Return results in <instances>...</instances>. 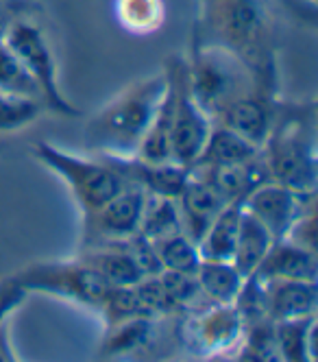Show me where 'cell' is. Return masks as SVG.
Wrapping results in <instances>:
<instances>
[{
    "label": "cell",
    "mask_w": 318,
    "mask_h": 362,
    "mask_svg": "<svg viewBox=\"0 0 318 362\" xmlns=\"http://www.w3.org/2000/svg\"><path fill=\"white\" fill-rule=\"evenodd\" d=\"M168 90V76H153L120 94L88 124V142L107 158H136Z\"/></svg>",
    "instance_id": "obj_1"
},
{
    "label": "cell",
    "mask_w": 318,
    "mask_h": 362,
    "mask_svg": "<svg viewBox=\"0 0 318 362\" xmlns=\"http://www.w3.org/2000/svg\"><path fill=\"white\" fill-rule=\"evenodd\" d=\"M33 155L46 168L66 181L86 216L96 212L100 205H105L122 188H126V181L107 158L94 162L66 153L64 148L52 146L48 142H37L33 146Z\"/></svg>",
    "instance_id": "obj_2"
},
{
    "label": "cell",
    "mask_w": 318,
    "mask_h": 362,
    "mask_svg": "<svg viewBox=\"0 0 318 362\" xmlns=\"http://www.w3.org/2000/svg\"><path fill=\"white\" fill-rule=\"evenodd\" d=\"M16 281L26 293L40 291L46 295L64 297L98 310L102 308L105 299H107L112 291V284L83 260L35 264L24 269L16 277Z\"/></svg>",
    "instance_id": "obj_3"
},
{
    "label": "cell",
    "mask_w": 318,
    "mask_h": 362,
    "mask_svg": "<svg viewBox=\"0 0 318 362\" xmlns=\"http://www.w3.org/2000/svg\"><path fill=\"white\" fill-rule=\"evenodd\" d=\"M264 151V164L269 168L271 181L295 192H316V153L314 140L299 124H285L271 134Z\"/></svg>",
    "instance_id": "obj_4"
},
{
    "label": "cell",
    "mask_w": 318,
    "mask_h": 362,
    "mask_svg": "<svg viewBox=\"0 0 318 362\" xmlns=\"http://www.w3.org/2000/svg\"><path fill=\"white\" fill-rule=\"evenodd\" d=\"M3 42L13 50V55L31 72L35 83L40 86L44 105L64 116H78V110L72 107L64 98L57 86V66L52 59V53L46 44L42 31L29 22H18L7 27Z\"/></svg>",
    "instance_id": "obj_5"
},
{
    "label": "cell",
    "mask_w": 318,
    "mask_h": 362,
    "mask_svg": "<svg viewBox=\"0 0 318 362\" xmlns=\"http://www.w3.org/2000/svg\"><path fill=\"white\" fill-rule=\"evenodd\" d=\"M211 118L201 110L188 88V74L177 70V103L170 124V160L192 168L207 144Z\"/></svg>",
    "instance_id": "obj_6"
},
{
    "label": "cell",
    "mask_w": 318,
    "mask_h": 362,
    "mask_svg": "<svg viewBox=\"0 0 318 362\" xmlns=\"http://www.w3.org/2000/svg\"><path fill=\"white\" fill-rule=\"evenodd\" d=\"M146 192L126 186L105 205L86 216V240L94 247L118 245L140 231Z\"/></svg>",
    "instance_id": "obj_7"
},
{
    "label": "cell",
    "mask_w": 318,
    "mask_h": 362,
    "mask_svg": "<svg viewBox=\"0 0 318 362\" xmlns=\"http://www.w3.org/2000/svg\"><path fill=\"white\" fill-rule=\"evenodd\" d=\"M312 205L314 194L295 192L275 181L257 186L242 199V208L266 227L275 240H283Z\"/></svg>",
    "instance_id": "obj_8"
},
{
    "label": "cell",
    "mask_w": 318,
    "mask_h": 362,
    "mask_svg": "<svg viewBox=\"0 0 318 362\" xmlns=\"http://www.w3.org/2000/svg\"><path fill=\"white\" fill-rule=\"evenodd\" d=\"M240 86L242 74L237 72L233 62L214 55L201 57L192 76H188L192 98L209 118L214 114H223L229 103L240 98Z\"/></svg>",
    "instance_id": "obj_9"
},
{
    "label": "cell",
    "mask_w": 318,
    "mask_h": 362,
    "mask_svg": "<svg viewBox=\"0 0 318 362\" xmlns=\"http://www.w3.org/2000/svg\"><path fill=\"white\" fill-rule=\"evenodd\" d=\"M245 323L233 305H209L194 313L185 334L201 354H218L242 339Z\"/></svg>",
    "instance_id": "obj_10"
},
{
    "label": "cell",
    "mask_w": 318,
    "mask_h": 362,
    "mask_svg": "<svg viewBox=\"0 0 318 362\" xmlns=\"http://www.w3.org/2000/svg\"><path fill=\"white\" fill-rule=\"evenodd\" d=\"M177 205H179L183 234H188L199 245L207 227L220 214L227 201L211 188L205 179L190 173L188 184L183 186L181 194L177 197Z\"/></svg>",
    "instance_id": "obj_11"
},
{
    "label": "cell",
    "mask_w": 318,
    "mask_h": 362,
    "mask_svg": "<svg viewBox=\"0 0 318 362\" xmlns=\"http://www.w3.org/2000/svg\"><path fill=\"white\" fill-rule=\"evenodd\" d=\"M253 275L261 281H269V279L316 281L318 279V257H316V251L305 249L288 238L275 240Z\"/></svg>",
    "instance_id": "obj_12"
},
{
    "label": "cell",
    "mask_w": 318,
    "mask_h": 362,
    "mask_svg": "<svg viewBox=\"0 0 318 362\" xmlns=\"http://www.w3.org/2000/svg\"><path fill=\"white\" fill-rule=\"evenodd\" d=\"M266 288L269 317L273 321L301 319L316 315L318 288L316 281L305 279H269L264 281Z\"/></svg>",
    "instance_id": "obj_13"
},
{
    "label": "cell",
    "mask_w": 318,
    "mask_h": 362,
    "mask_svg": "<svg viewBox=\"0 0 318 362\" xmlns=\"http://www.w3.org/2000/svg\"><path fill=\"white\" fill-rule=\"evenodd\" d=\"M223 124L242 136L257 148H264L271 136V114L261 100L251 96H240L225 107L220 114Z\"/></svg>",
    "instance_id": "obj_14"
},
{
    "label": "cell",
    "mask_w": 318,
    "mask_h": 362,
    "mask_svg": "<svg viewBox=\"0 0 318 362\" xmlns=\"http://www.w3.org/2000/svg\"><path fill=\"white\" fill-rule=\"evenodd\" d=\"M240 214H242V201H231L211 221L203 238L199 240V253L203 260L231 262L235 251L237 227H240Z\"/></svg>",
    "instance_id": "obj_15"
},
{
    "label": "cell",
    "mask_w": 318,
    "mask_h": 362,
    "mask_svg": "<svg viewBox=\"0 0 318 362\" xmlns=\"http://www.w3.org/2000/svg\"><path fill=\"white\" fill-rule=\"evenodd\" d=\"M273 243H275V238L271 236V231L264 227L253 214H249L242 208L240 227H237V238H235V251H233L231 262L245 277H249L255 273V269L264 260V255L269 253Z\"/></svg>",
    "instance_id": "obj_16"
},
{
    "label": "cell",
    "mask_w": 318,
    "mask_h": 362,
    "mask_svg": "<svg viewBox=\"0 0 318 362\" xmlns=\"http://www.w3.org/2000/svg\"><path fill=\"white\" fill-rule=\"evenodd\" d=\"M259 153H261V148H257L255 144H251L242 136H237L235 132H231L229 127L220 124V127H211L207 144H205L201 158L196 160L194 166L242 164V162H249V160L257 158Z\"/></svg>",
    "instance_id": "obj_17"
},
{
    "label": "cell",
    "mask_w": 318,
    "mask_h": 362,
    "mask_svg": "<svg viewBox=\"0 0 318 362\" xmlns=\"http://www.w3.org/2000/svg\"><path fill=\"white\" fill-rule=\"evenodd\" d=\"M81 260L96 269L112 286H134L144 277L138 264L134 262V257L129 255V251L120 243L94 247Z\"/></svg>",
    "instance_id": "obj_18"
},
{
    "label": "cell",
    "mask_w": 318,
    "mask_h": 362,
    "mask_svg": "<svg viewBox=\"0 0 318 362\" xmlns=\"http://www.w3.org/2000/svg\"><path fill=\"white\" fill-rule=\"evenodd\" d=\"M196 279L201 284V288L205 297L216 303V305H233L237 293H240L245 275L235 269L233 262H223V260H203Z\"/></svg>",
    "instance_id": "obj_19"
},
{
    "label": "cell",
    "mask_w": 318,
    "mask_h": 362,
    "mask_svg": "<svg viewBox=\"0 0 318 362\" xmlns=\"http://www.w3.org/2000/svg\"><path fill=\"white\" fill-rule=\"evenodd\" d=\"M314 334H316V315L301 319L275 321V343L277 356L281 360H314Z\"/></svg>",
    "instance_id": "obj_20"
},
{
    "label": "cell",
    "mask_w": 318,
    "mask_h": 362,
    "mask_svg": "<svg viewBox=\"0 0 318 362\" xmlns=\"http://www.w3.org/2000/svg\"><path fill=\"white\" fill-rule=\"evenodd\" d=\"M155 251L159 255V262H162L164 271H179V273H192L196 275L203 257L199 253V245L181 231L168 234L164 238L153 240Z\"/></svg>",
    "instance_id": "obj_21"
},
{
    "label": "cell",
    "mask_w": 318,
    "mask_h": 362,
    "mask_svg": "<svg viewBox=\"0 0 318 362\" xmlns=\"http://www.w3.org/2000/svg\"><path fill=\"white\" fill-rule=\"evenodd\" d=\"M175 231H181V216H179L177 199L157 197V194L146 192L144 212H142L138 234H142L148 240H157L168 234H175Z\"/></svg>",
    "instance_id": "obj_22"
},
{
    "label": "cell",
    "mask_w": 318,
    "mask_h": 362,
    "mask_svg": "<svg viewBox=\"0 0 318 362\" xmlns=\"http://www.w3.org/2000/svg\"><path fill=\"white\" fill-rule=\"evenodd\" d=\"M0 92L18 96V98H29V100H42L40 86L31 76V72L24 68V64L13 55V50L0 40Z\"/></svg>",
    "instance_id": "obj_23"
},
{
    "label": "cell",
    "mask_w": 318,
    "mask_h": 362,
    "mask_svg": "<svg viewBox=\"0 0 318 362\" xmlns=\"http://www.w3.org/2000/svg\"><path fill=\"white\" fill-rule=\"evenodd\" d=\"M159 279H162L164 288L175 305L177 313H201V310L214 305L203 293L201 284L196 279V275L192 273H179V271H162L159 273Z\"/></svg>",
    "instance_id": "obj_24"
},
{
    "label": "cell",
    "mask_w": 318,
    "mask_h": 362,
    "mask_svg": "<svg viewBox=\"0 0 318 362\" xmlns=\"http://www.w3.org/2000/svg\"><path fill=\"white\" fill-rule=\"evenodd\" d=\"M153 321L155 319L148 317H136L110 327L112 332L107 336V341H105L102 356H122L144 347L153 339V329H155Z\"/></svg>",
    "instance_id": "obj_25"
},
{
    "label": "cell",
    "mask_w": 318,
    "mask_h": 362,
    "mask_svg": "<svg viewBox=\"0 0 318 362\" xmlns=\"http://www.w3.org/2000/svg\"><path fill=\"white\" fill-rule=\"evenodd\" d=\"M102 315L107 319V327H114L122 321L136 319V317H148L153 319L146 308L142 305L140 297L136 295L134 286H112L107 299L102 303Z\"/></svg>",
    "instance_id": "obj_26"
},
{
    "label": "cell",
    "mask_w": 318,
    "mask_h": 362,
    "mask_svg": "<svg viewBox=\"0 0 318 362\" xmlns=\"http://www.w3.org/2000/svg\"><path fill=\"white\" fill-rule=\"evenodd\" d=\"M42 103L0 92V134L18 132L42 114Z\"/></svg>",
    "instance_id": "obj_27"
},
{
    "label": "cell",
    "mask_w": 318,
    "mask_h": 362,
    "mask_svg": "<svg viewBox=\"0 0 318 362\" xmlns=\"http://www.w3.org/2000/svg\"><path fill=\"white\" fill-rule=\"evenodd\" d=\"M245 351L240 358L251 360H277V343H275V321L259 319L245 325Z\"/></svg>",
    "instance_id": "obj_28"
},
{
    "label": "cell",
    "mask_w": 318,
    "mask_h": 362,
    "mask_svg": "<svg viewBox=\"0 0 318 362\" xmlns=\"http://www.w3.org/2000/svg\"><path fill=\"white\" fill-rule=\"evenodd\" d=\"M136 288V295L140 297L142 305L146 308V313L157 319V317H168V315H175L177 310L164 288L162 279H159V275H146L142 277L138 284H134Z\"/></svg>",
    "instance_id": "obj_29"
},
{
    "label": "cell",
    "mask_w": 318,
    "mask_h": 362,
    "mask_svg": "<svg viewBox=\"0 0 318 362\" xmlns=\"http://www.w3.org/2000/svg\"><path fill=\"white\" fill-rule=\"evenodd\" d=\"M120 245L129 251L131 257H134V262L138 264V269L142 271L144 277H146V275H159V273L164 271L162 262H159V255H157V251H155L153 240L144 238L142 234L131 236V238H126V240L120 243Z\"/></svg>",
    "instance_id": "obj_30"
},
{
    "label": "cell",
    "mask_w": 318,
    "mask_h": 362,
    "mask_svg": "<svg viewBox=\"0 0 318 362\" xmlns=\"http://www.w3.org/2000/svg\"><path fill=\"white\" fill-rule=\"evenodd\" d=\"M24 297L26 291L16 281V277L0 284V323L7 321V317L24 301Z\"/></svg>",
    "instance_id": "obj_31"
},
{
    "label": "cell",
    "mask_w": 318,
    "mask_h": 362,
    "mask_svg": "<svg viewBox=\"0 0 318 362\" xmlns=\"http://www.w3.org/2000/svg\"><path fill=\"white\" fill-rule=\"evenodd\" d=\"M5 31H7V16L0 11V40H3Z\"/></svg>",
    "instance_id": "obj_32"
}]
</instances>
